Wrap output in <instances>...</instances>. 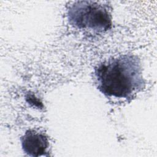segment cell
Instances as JSON below:
<instances>
[{"mask_svg":"<svg viewBox=\"0 0 157 157\" xmlns=\"http://www.w3.org/2000/svg\"><path fill=\"white\" fill-rule=\"evenodd\" d=\"M97 88L105 96L132 99L144 87L139 58L132 54L109 58L94 68Z\"/></svg>","mask_w":157,"mask_h":157,"instance_id":"6da1fadb","label":"cell"},{"mask_svg":"<svg viewBox=\"0 0 157 157\" xmlns=\"http://www.w3.org/2000/svg\"><path fill=\"white\" fill-rule=\"evenodd\" d=\"M69 23L74 27L97 33L112 28V15L107 4L91 1H75L67 9Z\"/></svg>","mask_w":157,"mask_h":157,"instance_id":"7a4b0ae2","label":"cell"},{"mask_svg":"<svg viewBox=\"0 0 157 157\" xmlns=\"http://www.w3.org/2000/svg\"><path fill=\"white\" fill-rule=\"evenodd\" d=\"M20 141L22 149L27 155L33 157L48 156L49 140L44 132L34 129H28L21 137Z\"/></svg>","mask_w":157,"mask_h":157,"instance_id":"3957f363","label":"cell"}]
</instances>
